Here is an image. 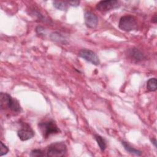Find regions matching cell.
Masks as SVG:
<instances>
[{"label":"cell","mask_w":157,"mask_h":157,"mask_svg":"<svg viewBox=\"0 0 157 157\" xmlns=\"http://www.w3.org/2000/svg\"><path fill=\"white\" fill-rule=\"evenodd\" d=\"M9 151L8 147L2 143V142H1V156H3L4 155H6Z\"/></svg>","instance_id":"16"},{"label":"cell","mask_w":157,"mask_h":157,"mask_svg":"<svg viewBox=\"0 0 157 157\" xmlns=\"http://www.w3.org/2000/svg\"><path fill=\"white\" fill-rule=\"evenodd\" d=\"M67 152L66 145L63 142H57L50 144L47 150L46 156L50 157H61Z\"/></svg>","instance_id":"3"},{"label":"cell","mask_w":157,"mask_h":157,"mask_svg":"<svg viewBox=\"0 0 157 157\" xmlns=\"http://www.w3.org/2000/svg\"><path fill=\"white\" fill-rule=\"evenodd\" d=\"M50 37L52 39V40H55V41H57L59 42H64V39L63 38V37H62V36L57 33H53L51 34Z\"/></svg>","instance_id":"15"},{"label":"cell","mask_w":157,"mask_h":157,"mask_svg":"<svg viewBox=\"0 0 157 157\" xmlns=\"http://www.w3.org/2000/svg\"><path fill=\"white\" fill-rule=\"evenodd\" d=\"M30 156H34V157H41V156H45V153L44 151H42L40 149H34L33 150L30 154H29Z\"/></svg>","instance_id":"14"},{"label":"cell","mask_w":157,"mask_h":157,"mask_svg":"<svg viewBox=\"0 0 157 157\" xmlns=\"http://www.w3.org/2000/svg\"><path fill=\"white\" fill-rule=\"evenodd\" d=\"M94 139L96 140L98 145H99L101 150L102 151H104L107 147L105 140L99 135H94Z\"/></svg>","instance_id":"12"},{"label":"cell","mask_w":157,"mask_h":157,"mask_svg":"<svg viewBox=\"0 0 157 157\" xmlns=\"http://www.w3.org/2000/svg\"><path fill=\"white\" fill-rule=\"evenodd\" d=\"M137 25V23L136 18L130 15L121 17L118 23L119 28L126 32L136 29Z\"/></svg>","instance_id":"4"},{"label":"cell","mask_w":157,"mask_h":157,"mask_svg":"<svg viewBox=\"0 0 157 157\" xmlns=\"http://www.w3.org/2000/svg\"><path fill=\"white\" fill-rule=\"evenodd\" d=\"M85 23L88 28H94L98 23V18L97 16L90 11H87L84 15Z\"/></svg>","instance_id":"8"},{"label":"cell","mask_w":157,"mask_h":157,"mask_svg":"<svg viewBox=\"0 0 157 157\" xmlns=\"http://www.w3.org/2000/svg\"><path fill=\"white\" fill-rule=\"evenodd\" d=\"M121 144L123 145V146L124 147V149L128 151L129 152V153L131 154H133V155H137V156H140L142 155V151L139 150H137L133 147H132L128 142H125V141H122L121 142Z\"/></svg>","instance_id":"11"},{"label":"cell","mask_w":157,"mask_h":157,"mask_svg":"<svg viewBox=\"0 0 157 157\" xmlns=\"http://www.w3.org/2000/svg\"><path fill=\"white\" fill-rule=\"evenodd\" d=\"M78 56L94 65L96 66L100 63L98 55L94 52L86 48L80 50L78 52Z\"/></svg>","instance_id":"6"},{"label":"cell","mask_w":157,"mask_h":157,"mask_svg":"<svg viewBox=\"0 0 157 157\" xmlns=\"http://www.w3.org/2000/svg\"><path fill=\"white\" fill-rule=\"evenodd\" d=\"M147 88L150 91H155L157 89V80L156 78H151L147 82Z\"/></svg>","instance_id":"13"},{"label":"cell","mask_w":157,"mask_h":157,"mask_svg":"<svg viewBox=\"0 0 157 157\" xmlns=\"http://www.w3.org/2000/svg\"><path fill=\"white\" fill-rule=\"evenodd\" d=\"M151 143L154 145V146L155 147H156V139H151Z\"/></svg>","instance_id":"18"},{"label":"cell","mask_w":157,"mask_h":157,"mask_svg":"<svg viewBox=\"0 0 157 157\" xmlns=\"http://www.w3.org/2000/svg\"><path fill=\"white\" fill-rule=\"evenodd\" d=\"M38 126L44 138H48L52 134L60 132V129L53 120L40 122L38 124Z\"/></svg>","instance_id":"2"},{"label":"cell","mask_w":157,"mask_h":157,"mask_svg":"<svg viewBox=\"0 0 157 157\" xmlns=\"http://www.w3.org/2000/svg\"><path fill=\"white\" fill-rule=\"evenodd\" d=\"M42 31L44 32V29L43 28H42L41 26H37L36 28V32L39 34H43L44 35V33H42Z\"/></svg>","instance_id":"17"},{"label":"cell","mask_w":157,"mask_h":157,"mask_svg":"<svg viewBox=\"0 0 157 157\" xmlns=\"http://www.w3.org/2000/svg\"><path fill=\"white\" fill-rule=\"evenodd\" d=\"M152 22L154 23H156V15H155L154 16V17L152 18Z\"/></svg>","instance_id":"19"},{"label":"cell","mask_w":157,"mask_h":157,"mask_svg":"<svg viewBox=\"0 0 157 157\" xmlns=\"http://www.w3.org/2000/svg\"><path fill=\"white\" fill-rule=\"evenodd\" d=\"M53 6L57 9L61 10H65L67 9V7L71 6L73 7H77L79 4L80 1H55L53 2Z\"/></svg>","instance_id":"10"},{"label":"cell","mask_w":157,"mask_h":157,"mask_svg":"<svg viewBox=\"0 0 157 157\" xmlns=\"http://www.w3.org/2000/svg\"><path fill=\"white\" fill-rule=\"evenodd\" d=\"M127 55L129 58L136 62L141 61L145 59V56L143 53L136 48L128 49L127 51Z\"/></svg>","instance_id":"9"},{"label":"cell","mask_w":157,"mask_h":157,"mask_svg":"<svg viewBox=\"0 0 157 157\" xmlns=\"http://www.w3.org/2000/svg\"><path fill=\"white\" fill-rule=\"evenodd\" d=\"M17 135L21 140L25 141L34 137V131L28 123H21V128L18 131Z\"/></svg>","instance_id":"5"},{"label":"cell","mask_w":157,"mask_h":157,"mask_svg":"<svg viewBox=\"0 0 157 157\" xmlns=\"http://www.w3.org/2000/svg\"><path fill=\"white\" fill-rule=\"evenodd\" d=\"M0 103L1 109L8 108L9 110L17 113L20 112L21 110V108L18 101L16 99L13 98L8 93H1Z\"/></svg>","instance_id":"1"},{"label":"cell","mask_w":157,"mask_h":157,"mask_svg":"<svg viewBox=\"0 0 157 157\" xmlns=\"http://www.w3.org/2000/svg\"><path fill=\"white\" fill-rule=\"evenodd\" d=\"M119 6V1L116 0H106L99 1L96 6L98 10L101 12H107L115 9Z\"/></svg>","instance_id":"7"}]
</instances>
